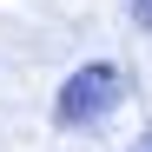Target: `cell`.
<instances>
[{"instance_id": "1", "label": "cell", "mask_w": 152, "mask_h": 152, "mask_svg": "<svg viewBox=\"0 0 152 152\" xmlns=\"http://www.w3.org/2000/svg\"><path fill=\"white\" fill-rule=\"evenodd\" d=\"M119 99H126V73L113 60H93L80 73H66V86L53 99V119L60 126H99L106 113H119Z\"/></svg>"}, {"instance_id": "2", "label": "cell", "mask_w": 152, "mask_h": 152, "mask_svg": "<svg viewBox=\"0 0 152 152\" xmlns=\"http://www.w3.org/2000/svg\"><path fill=\"white\" fill-rule=\"evenodd\" d=\"M126 13H132V27H145V33H152V0H126Z\"/></svg>"}, {"instance_id": "3", "label": "cell", "mask_w": 152, "mask_h": 152, "mask_svg": "<svg viewBox=\"0 0 152 152\" xmlns=\"http://www.w3.org/2000/svg\"><path fill=\"white\" fill-rule=\"evenodd\" d=\"M126 152H152V132H139V139H132V145H126Z\"/></svg>"}]
</instances>
